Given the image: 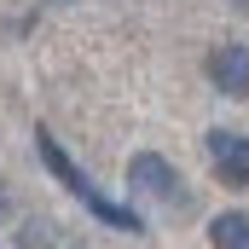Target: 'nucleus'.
<instances>
[{
	"label": "nucleus",
	"instance_id": "obj_1",
	"mask_svg": "<svg viewBox=\"0 0 249 249\" xmlns=\"http://www.w3.org/2000/svg\"><path fill=\"white\" fill-rule=\"evenodd\" d=\"M35 151H41V162L53 168V180H58V186L70 191V197H75V203H81L99 226H116V232H145V214H139V209H127V203H116V197H110V191L99 186V180H93V174H87V168L64 151L58 139H53V127H35Z\"/></svg>",
	"mask_w": 249,
	"mask_h": 249
},
{
	"label": "nucleus",
	"instance_id": "obj_2",
	"mask_svg": "<svg viewBox=\"0 0 249 249\" xmlns=\"http://www.w3.org/2000/svg\"><path fill=\"white\" fill-rule=\"evenodd\" d=\"M203 151H209V162H214L220 186H232V191L249 186V139H244V133H232V127H209Z\"/></svg>",
	"mask_w": 249,
	"mask_h": 249
},
{
	"label": "nucleus",
	"instance_id": "obj_3",
	"mask_svg": "<svg viewBox=\"0 0 249 249\" xmlns=\"http://www.w3.org/2000/svg\"><path fill=\"white\" fill-rule=\"evenodd\" d=\"M127 180H133L139 191H151V197H162V203H186V186H180L174 162L157 157V151H139V157L127 162Z\"/></svg>",
	"mask_w": 249,
	"mask_h": 249
},
{
	"label": "nucleus",
	"instance_id": "obj_4",
	"mask_svg": "<svg viewBox=\"0 0 249 249\" xmlns=\"http://www.w3.org/2000/svg\"><path fill=\"white\" fill-rule=\"evenodd\" d=\"M209 81H214L226 99H249V47H238V41L214 47V53H209Z\"/></svg>",
	"mask_w": 249,
	"mask_h": 249
},
{
	"label": "nucleus",
	"instance_id": "obj_5",
	"mask_svg": "<svg viewBox=\"0 0 249 249\" xmlns=\"http://www.w3.org/2000/svg\"><path fill=\"white\" fill-rule=\"evenodd\" d=\"M209 244L214 249H249V214H238V209L214 214L209 220Z\"/></svg>",
	"mask_w": 249,
	"mask_h": 249
},
{
	"label": "nucleus",
	"instance_id": "obj_6",
	"mask_svg": "<svg viewBox=\"0 0 249 249\" xmlns=\"http://www.w3.org/2000/svg\"><path fill=\"white\" fill-rule=\"evenodd\" d=\"M0 214H6V197H0Z\"/></svg>",
	"mask_w": 249,
	"mask_h": 249
},
{
	"label": "nucleus",
	"instance_id": "obj_7",
	"mask_svg": "<svg viewBox=\"0 0 249 249\" xmlns=\"http://www.w3.org/2000/svg\"><path fill=\"white\" fill-rule=\"evenodd\" d=\"M238 6H244V12H249V0H238Z\"/></svg>",
	"mask_w": 249,
	"mask_h": 249
}]
</instances>
